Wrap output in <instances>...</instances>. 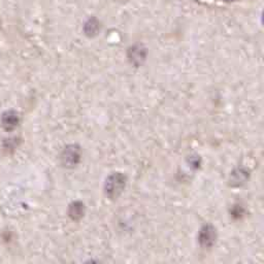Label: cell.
Segmentation results:
<instances>
[{"label":"cell","mask_w":264,"mask_h":264,"mask_svg":"<svg viewBox=\"0 0 264 264\" xmlns=\"http://www.w3.org/2000/svg\"><path fill=\"white\" fill-rule=\"evenodd\" d=\"M126 185V178L122 174H114L105 182V193L111 198H117Z\"/></svg>","instance_id":"cell-1"},{"label":"cell","mask_w":264,"mask_h":264,"mask_svg":"<svg viewBox=\"0 0 264 264\" xmlns=\"http://www.w3.org/2000/svg\"><path fill=\"white\" fill-rule=\"evenodd\" d=\"M61 159L65 166H75L81 159V150L77 146H69L63 151Z\"/></svg>","instance_id":"cell-2"},{"label":"cell","mask_w":264,"mask_h":264,"mask_svg":"<svg viewBox=\"0 0 264 264\" xmlns=\"http://www.w3.org/2000/svg\"><path fill=\"white\" fill-rule=\"evenodd\" d=\"M216 238H217V232H216V229L210 226V225H205L201 228L199 232V244L203 248H209L212 247L215 242Z\"/></svg>","instance_id":"cell-3"},{"label":"cell","mask_w":264,"mask_h":264,"mask_svg":"<svg viewBox=\"0 0 264 264\" xmlns=\"http://www.w3.org/2000/svg\"><path fill=\"white\" fill-rule=\"evenodd\" d=\"M19 124V115L15 111H8L2 117V125L8 130H14Z\"/></svg>","instance_id":"cell-4"},{"label":"cell","mask_w":264,"mask_h":264,"mask_svg":"<svg viewBox=\"0 0 264 264\" xmlns=\"http://www.w3.org/2000/svg\"><path fill=\"white\" fill-rule=\"evenodd\" d=\"M85 214V207L82 202H74L69 207V216L74 220L81 219Z\"/></svg>","instance_id":"cell-5"},{"label":"cell","mask_w":264,"mask_h":264,"mask_svg":"<svg viewBox=\"0 0 264 264\" xmlns=\"http://www.w3.org/2000/svg\"><path fill=\"white\" fill-rule=\"evenodd\" d=\"M130 59L134 64L141 63L146 58V52L140 46H133L130 50Z\"/></svg>","instance_id":"cell-6"},{"label":"cell","mask_w":264,"mask_h":264,"mask_svg":"<svg viewBox=\"0 0 264 264\" xmlns=\"http://www.w3.org/2000/svg\"><path fill=\"white\" fill-rule=\"evenodd\" d=\"M248 175L247 172L244 170H237L236 172H234L232 174V183L235 184L236 186L238 185H242L243 183H245V181L247 180Z\"/></svg>","instance_id":"cell-7"}]
</instances>
